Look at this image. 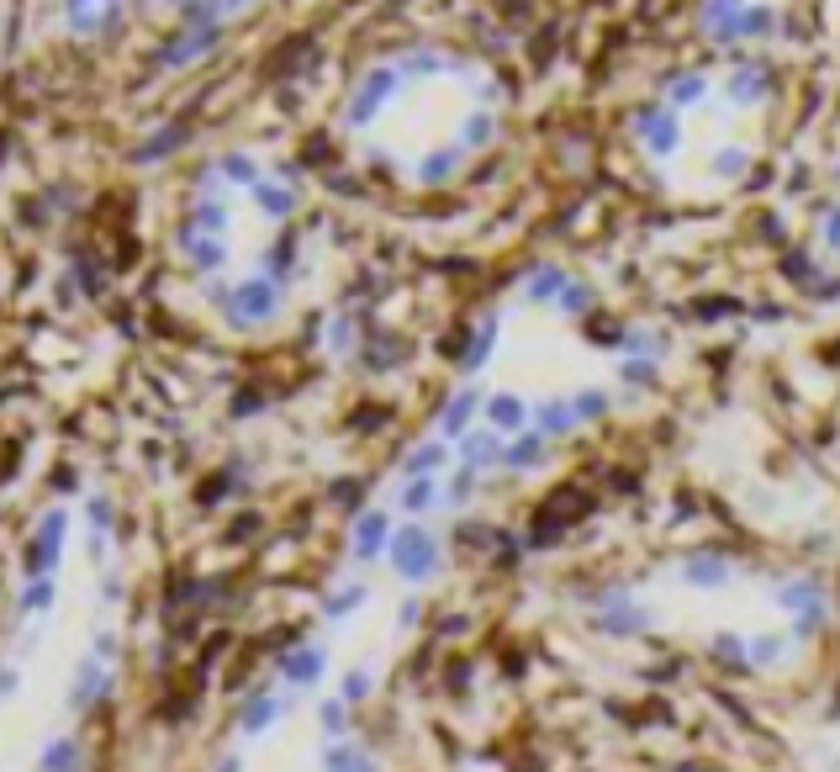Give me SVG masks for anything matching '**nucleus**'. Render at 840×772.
I'll list each match as a JSON object with an SVG mask.
<instances>
[{
    "mask_svg": "<svg viewBox=\"0 0 840 772\" xmlns=\"http://www.w3.org/2000/svg\"><path fill=\"white\" fill-rule=\"evenodd\" d=\"M37 772H80V741H69V735L48 741V751L37 757Z\"/></svg>",
    "mask_w": 840,
    "mask_h": 772,
    "instance_id": "31",
    "label": "nucleus"
},
{
    "mask_svg": "<svg viewBox=\"0 0 840 772\" xmlns=\"http://www.w3.org/2000/svg\"><path fill=\"white\" fill-rule=\"evenodd\" d=\"M772 603H777V609H788V614L798 619L804 609H814V603H825V587H819V577H793V582L772 587Z\"/></svg>",
    "mask_w": 840,
    "mask_h": 772,
    "instance_id": "20",
    "label": "nucleus"
},
{
    "mask_svg": "<svg viewBox=\"0 0 840 772\" xmlns=\"http://www.w3.org/2000/svg\"><path fill=\"white\" fill-rule=\"evenodd\" d=\"M64 529H69V513L64 508H48L43 524L32 535V550H27V572L32 577H53V566L64 556Z\"/></svg>",
    "mask_w": 840,
    "mask_h": 772,
    "instance_id": "5",
    "label": "nucleus"
},
{
    "mask_svg": "<svg viewBox=\"0 0 840 772\" xmlns=\"http://www.w3.org/2000/svg\"><path fill=\"white\" fill-rule=\"evenodd\" d=\"M450 461H455V450L444 445V439H428V445H413L402 455V476L407 482H423V476H439Z\"/></svg>",
    "mask_w": 840,
    "mask_h": 772,
    "instance_id": "17",
    "label": "nucleus"
},
{
    "mask_svg": "<svg viewBox=\"0 0 840 772\" xmlns=\"http://www.w3.org/2000/svg\"><path fill=\"white\" fill-rule=\"evenodd\" d=\"M180 143H185V127H180V122H170V127H164V133H154L148 143H138L133 164H159V159H170V154L180 149Z\"/></svg>",
    "mask_w": 840,
    "mask_h": 772,
    "instance_id": "28",
    "label": "nucleus"
},
{
    "mask_svg": "<svg viewBox=\"0 0 840 772\" xmlns=\"http://www.w3.org/2000/svg\"><path fill=\"white\" fill-rule=\"evenodd\" d=\"M745 164H751V154H745L740 143H724V149H714V159H708V170H714V180H740Z\"/></svg>",
    "mask_w": 840,
    "mask_h": 772,
    "instance_id": "33",
    "label": "nucleus"
},
{
    "mask_svg": "<svg viewBox=\"0 0 840 772\" xmlns=\"http://www.w3.org/2000/svg\"><path fill=\"white\" fill-rule=\"evenodd\" d=\"M370 688H376V683H370V672L365 667H354V672H344V704H360V698H370Z\"/></svg>",
    "mask_w": 840,
    "mask_h": 772,
    "instance_id": "48",
    "label": "nucleus"
},
{
    "mask_svg": "<svg viewBox=\"0 0 840 772\" xmlns=\"http://www.w3.org/2000/svg\"><path fill=\"white\" fill-rule=\"evenodd\" d=\"M825 244L840 254V207H830V212H825Z\"/></svg>",
    "mask_w": 840,
    "mask_h": 772,
    "instance_id": "54",
    "label": "nucleus"
},
{
    "mask_svg": "<svg viewBox=\"0 0 840 772\" xmlns=\"http://www.w3.org/2000/svg\"><path fill=\"white\" fill-rule=\"evenodd\" d=\"M111 693V667L101 656H85L80 667H74V677H69V693H64V709H90V704H101V698Z\"/></svg>",
    "mask_w": 840,
    "mask_h": 772,
    "instance_id": "6",
    "label": "nucleus"
},
{
    "mask_svg": "<svg viewBox=\"0 0 840 772\" xmlns=\"http://www.w3.org/2000/svg\"><path fill=\"white\" fill-rule=\"evenodd\" d=\"M777 32V11L772 6H745V38H767Z\"/></svg>",
    "mask_w": 840,
    "mask_h": 772,
    "instance_id": "45",
    "label": "nucleus"
},
{
    "mask_svg": "<svg viewBox=\"0 0 840 772\" xmlns=\"http://www.w3.org/2000/svg\"><path fill=\"white\" fill-rule=\"evenodd\" d=\"M317 720H323V730H328V735H344V725H349L344 698H328V704H317Z\"/></svg>",
    "mask_w": 840,
    "mask_h": 772,
    "instance_id": "46",
    "label": "nucleus"
},
{
    "mask_svg": "<svg viewBox=\"0 0 840 772\" xmlns=\"http://www.w3.org/2000/svg\"><path fill=\"white\" fill-rule=\"evenodd\" d=\"M545 445H550L545 434L524 429L518 439H508V450H502V466H508V471H534V466H539V461H545V455H550Z\"/></svg>",
    "mask_w": 840,
    "mask_h": 772,
    "instance_id": "23",
    "label": "nucleus"
},
{
    "mask_svg": "<svg viewBox=\"0 0 840 772\" xmlns=\"http://www.w3.org/2000/svg\"><path fill=\"white\" fill-rule=\"evenodd\" d=\"M397 75L402 80H428V75H465V69L450 59V53L418 48V53H402V59H397Z\"/></svg>",
    "mask_w": 840,
    "mask_h": 772,
    "instance_id": "19",
    "label": "nucleus"
},
{
    "mask_svg": "<svg viewBox=\"0 0 840 772\" xmlns=\"http://www.w3.org/2000/svg\"><path fill=\"white\" fill-rule=\"evenodd\" d=\"M101 598H106V603H117V598H122V577H111V572H106V577H101Z\"/></svg>",
    "mask_w": 840,
    "mask_h": 772,
    "instance_id": "56",
    "label": "nucleus"
},
{
    "mask_svg": "<svg viewBox=\"0 0 840 772\" xmlns=\"http://www.w3.org/2000/svg\"><path fill=\"white\" fill-rule=\"evenodd\" d=\"M592 302H597V291L587 286V281H571L566 291H560V312H566V318H582V312H592Z\"/></svg>",
    "mask_w": 840,
    "mask_h": 772,
    "instance_id": "40",
    "label": "nucleus"
},
{
    "mask_svg": "<svg viewBox=\"0 0 840 772\" xmlns=\"http://www.w3.org/2000/svg\"><path fill=\"white\" fill-rule=\"evenodd\" d=\"M37 646H43V624H32V630H22V640H16V656H32Z\"/></svg>",
    "mask_w": 840,
    "mask_h": 772,
    "instance_id": "52",
    "label": "nucleus"
},
{
    "mask_svg": "<svg viewBox=\"0 0 840 772\" xmlns=\"http://www.w3.org/2000/svg\"><path fill=\"white\" fill-rule=\"evenodd\" d=\"M481 413H487V429H492V434H513V439L524 434V424L534 418V408H529L518 392H492Z\"/></svg>",
    "mask_w": 840,
    "mask_h": 772,
    "instance_id": "10",
    "label": "nucleus"
},
{
    "mask_svg": "<svg viewBox=\"0 0 840 772\" xmlns=\"http://www.w3.org/2000/svg\"><path fill=\"white\" fill-rule=\"evenodd\" d=\"M360 603H365V582H349V587H339V593L323 603V614H328V619H344V614L360 609Z\"/></svg>",
    "mask_w": 840,
    "mask_h": 772,
    "instance_id": "42",
    "label": "nucleus"
},
{
    "mask_svg": "<svg viewBox=\"0 0 840 772\" xmlns=\"http://www.w3.org/2000/svg\"><path fill=\"white\" fill-rule=\"evenodd\" d=\"M328 344H333V355H349V318H333Z\"/></svg>",
    "mask_w": 840,
    "mask_h": 772,
    "instance_id": "50",
    "label": "nucleus"
},
{
    "mask_svg": "<svg viewBox=\"0 0 840 772\" xmlns=\"http://www.w3.org/2000/svg\"><path fill=\"white\" fill-rule=\"evenodd\" d=\"M835 186H840V170H835Z\"/></svg>",
    "mask_w": 840,
    "mask_h": 772,
    "instance_id": "60",
    "label": "nucleus"
},
{
    "mask_svg": "<svg viewBox=\"0 0 840 772\" xmlns=\"http://www.w3.org/2000/svg\"><path fill=\"white\" fill-rule=\"evenodd\" d=\"M703 38L714 43H740L745 38V6H698Z\"/></svg>",
    "mask_w": 840,
    "mask_h": 772,
    "instance_id": "18",
    "label": "nucleus"
},
{
    "mask_svg": "<svg viewBox=\"0 0 840 772\" xmlns=\"http://www.w3.org/2000/svg\"><path fill=\"white\" fill-rule=\"evenodd\" d=\"M497 138V117L481 106V112H465L460 122V149H487V143Z\"/></svg>",
    "mask_w": 840,
    "mask_h": 772,
    "instance_id": "32",
    "label": "nucleus"
},
{
    "mask_svg": "<svg viewBox=\"0 0 840 772\" xmlns=\"http://www.w3.org/2000/svg\"><path fill=\"white\" fill-rule=\"evenodd\" d=\"M460 159H465L460 143H444V149H434L428 159H418V180H423V186H444V180L460 170Z\"/></svg>",
    "mask_w": 840,
    "mask_h": 772,
    "instance_id": "25",
    "label": "nucleus"
},
{
    "mask_svg": "<svg viewBox=\"0 0 840 772\" xmlns=\"http://www.w3.org/2000/svg\"><path fill=\"white\" fill-rule=\"evenodd\" d=\"M280 714H286V698H275V693H254L244 709H238V730L244 735H265Z\"/></svg>",
    "mask_w": 840,
    "mask_h": 772,
    "instance_id": "21",
    "label": "nucleus"
},
{
    "mask_svg": "<svg viewBox=\"0 0 840 772\" xmlns=\"http://www.w3.org/2000/svg\"><path fill=\"white\" fill-rule=\"evenodd\" d=\"M571 286V275L560 270V265H539L534 275H529V286H524V302H560V291Z\"/></svg>",
    "mask_w": 840,
    "mask_h": 772,
    "instance_id": "27",
    "label": "nucleus"
},
{
    "mask_svg": "<svg viewBox=\"0 0 840 772\" xmlns=\"http://www.w3.org/2000/svg\"><path fill=\"white\" fill-rule=\"evenodd\" d=\"M782 656H788V635L767 630V635H756V640H751V667H777Z\"/></svg>",
    "mask_w": 840,
    "mask_h": 772,
    "instance_id": "37",
    "label": "nucleus"
},
{
    "mask_svg": "<svg viewBox=\"0 0 840 772\" xmlns=\"http://www.w3.org/2000/svg\"><path fill=\"white\" fill-rule=\"evenodd\" d=\"M191 228H196V233H212V238L228 233V207H222L217 196H196V201H191Z\"/></svg>",
    "mask_w": 840,
    "mask_h": 772,
    "instance_id": "30",
    "label": "nucleus"
},
{
    "mask_svg": "<svg viewBox=\"0 0 840 772\" xmlns=\"http://www.w3.org/2000/svg\"><path fill=\"white\" fill-rule=\"evenodd\" d=\"M275 312H280V281H270V275H249V281L233 286L222 318H228L233 328H249V323H270Z\"/></svg>",
    "mask_w": 840,
    "mask_h": 772,
    "instance_id": "2",
    "label": "nucleus"
},
{
    "mask_svg": "<svg viewBox=\"0 0 840 772\" xmlns=\"http://www.w3.org/2000/svg\"><path fill=\"white\" fill-rule=\"evenodd\" d=\"M180 254H185L196 270H222V265H228V244H222V238H212V233H196L191 223L180 228Z\"/></svg>",
    "mask_w": 840,
    "mask_h": 772,
    "instance_id": "16",
    "label": "nucleus"
},
{
    "mask_svg": "<svg viewBox=\"0 0 840 772\" xmlns=\"http://www.w3.org/2000/svg\"><path fill=\"white\" fill-rule=\"evenodd\" d=\"M85 519H90V535H106V524H111V498H85Z\"/></svg>",
    "mask_w": 840,
    "mask_h": 772,
    "instance_id": "49",
    "label": "nucleus"
},
{
    "mask_svg": "<svg viewBox=\"0 0 840 772\" xmlns=\"http://www.w3.org/2000/svg\"><path fill=\"white\" fill-rule=\"evenodd\" d=\"M650 624H656V614H650L645 603H634V598H624V603H603V614H597V630H603L608 640L645 635Z\"/></svg>",
    "mask_w": 840,
    "mask_h": 772,
    "instance_id": "8",
    "label": "nucleus"
},
{
    "mask_svg": "<svg viewBox=\"0 0 840 772\" xmlns=\"http://www.w3.org/2000/svg\"><path fill=\"white\" fill-rule=\"evenodd\" d=\"M402 508H407V513H428V508H439V476L407 482V487H402Z\"/></svg>",
    "mask_w": 840,
    "mask_h": 772,
    "instance_id": "35",
    "label": "nucleus"
},
{
    "mask_svg": "<svg viewBox=\"0 0 840 772\" xmlns=\"http://www.w3.org/2000/svg\"><path fill=\"white\" fill-rule=\"evenodd\" d=\"M48 603H53V577H32L22 587V598H16V609H22V614H43Z\"/></svg>",
    "mask_w": 840,
    "mask_h": 772,
    "instance_id": "41",
    "label": "nucleus"
},
{
    "mask_svg": "<svg viewBox=\"0 0 840 772\" xmlns=\"http://www.w3.org/2000/svg\"><path fill=\"white\" fill-rule=\"evenodd\" d=\"M534 434H545V439H560V434H571L582 418H576V402L571 397H545V402H534Z\"/></svg>",
    "mask_w": 840,
    "mask_h": 772,
    "instance_id": "15",
    "label": "nucleus"
},
{
    "mask_svg": "<svg viewBox=\"0 0 840 772\" xmlns=\"http://www.w3.org/2000/svg\"><path fill=\"white\" fill-rule=\"evenodd\" d=\"M323 772H376V757L349 741H333V746H323Z\"/></svg>",
    "mask_w": 840,
    "mask_h": 772,
    "instance_id": "26",
    "label": "nucleus"
},
{
    "mask_svg": "<svg viewBox=\"0 0 840 772\" xmlns=\"http://www.w3.org/2000/svg\"><path fill=\"white\" fill-rule=\"evenodd\" d=\"M634 138H640L656 159H671L682 149V122H677L671 106H640V112H634Z\"/></svg>",
    "mask_w": 840,
    "mask_h": 772,
    "instance_id": "4",
    "label": "nucleus"
},
{
    "mask_svg": "<svg viewBox=\"0 0 840 772\" xmlns=\"http://www.w3.org/2000/svg\"><path fill=\"white\" fill-rule=\"evenodd\" d=\"M16 688H22V672H16V667H0V698H11Z\"/></svg>",
    "mask_w": 840,
    "mask_h": 772,
    "instance_id": "55",
    "label": "nucleus"
},
{
    "mask_svg": "<svg viewBox=\"0 0 840 772\" xmlns=\"http://www.w3.org/2000/svg\"><path fill=\"white\" fill-rule=\"evenodd\" d=\"M730 101L735 106H756L761 96H767V64H740V69H730Z\"/></svg>",
    "mask_w": 840,
    "mask_h": 772,
    "instance_id": "24",
    "label": "nucleus"
},
{
    "mask_svg": "<svg viewBox=\"0 0 840 772\" xmlns=\"http://www.w3.org/2000/svg\"><path fill=\"white\" fill-rule=\"evenodd\" d=\"M360 498H365V482H339V487H333V503H344V508L360 503Z\"/></svg>",
    "mask_w": 840,
    "mask_h": 772,
    "instance_id": "51",
    "label": "nucleus"
},
{
    "mask_svg": "<svg viewBox=\"0 0 840 772\" xmlns=\"http://www.w3.org/2000/svg\"><path fill=\"white\" fill-rule=\"evenodd\" d=\"M254 207L265 212V217H275V223H286V217L296 212V196H291L286 186H270V180H259V186H254Z\"/></svg>",
    "mask_w": 840,
    "mask_h": 772,
    "instance_id": "29",
    "label": "nucleus"
},
{
    "mask_svg": "<svg viewBox=\"0 0 840 772\" xmlns=\"http://www.w3.org/2000/svg\"><path fill=\"white\" fill-rule=\"evenodd\" d=\"M386 550H391V519L381 508H365L354 519V561H376Z\"/></svg>",
    "mask_w": 840,
    "mask_h": 772,
    "instance_id": "11",
    "label": "nucleus"
},
{
    "mask_svg": "<svg viewBox=\"0 0 840 772\" xmlns=\"http://www.w3.org/2000/svg\"><path fill=\"white\" fill-rule=\"evenodd\" d=\"M714 656H719V667H745V661H751V640L719 630V635H714Z\"/></svg>",
    "mask_w": 840,
    "mask_h": 772,
    "instance_id": "38",
    "label": "nucleus"
},
{
    "mask_svg": "<svg viewBox=\"0 0 840 772\" xmlns=\"http://www.w3.org/2000/svg\"><path fill=\"white\" fill-rule=\"evenodd\" d=\"M471 487H476V471H465V466H460L455 487H450V498H455V503H465V498H471Z\"/></svg>",
    "mask_w": 840,
    "mask_h": 772,
    "instance_id": "53",
    "label": "nucleus"
},
{
    "mask_svg": "<svg viewBox=\"0 0 840 772\" xmlns=\"http://www.w3.org/2000/svg\"><path fill=\"white\" fill-rule=\"evenodd\" d=\"M497 334H502V318H497V312H487V318H481V328H476V339H471V349L460 355V371H465V376L487 371V360H492V349H497Z\"/></svg>",
    "mask_w": 840,
    "mask_h": 772,
    "instance_id": "22",
    "label": "nucleus"
},
{
    "mask_svg": "<svg viewBox=\"0 0 840 772\" xmlns=\"http://www.w3.org/2000/svg\"><path fill=\"white\" fill-rule=\"evenodd\" d=\"M275 672L286 677L291 688H312L317 677L328 672V651L323 646H296V651H286V656L275 661Z\"/></svg>",
    "mask_w": 840,
    "mask_h": 772,
    "instance_id": "12",
    "label": "nucleus"
},
{
    "mask_svg": "<svg viewBox=\"0 0 840 772\" xmlns=\"http://www.w3.org/2000/svg\"><path fill=\"white\" fill-rule=\"evenodd\" d=\"M476 408H487V397H481L476 386H460V392L450 397V408L439 413V439H465V434H471Z\"/></svg>",
    "mask_w": 840,
    "mask_h": 772,
    "instance_id": "14",
    "label": "nucleus"
},
{
    "mask_svg": "<svg viewBox=\"0 0 840 772\" xmlns=\"http://www.w3.org/2000/svg\"><path fill=\"white\" fill-rule=\"evenodd\" d=\"M682 582L698 587V593H714V587L735 582V566H730V556H719V550H693V556L682 561Z\"/></svg>",
    "mask_w": 840,
    "mask_h": 772,
    "instance_id": "9",
    "label": "nucleus"
},
{
    "mask_svg": "<svg viewBox=\"0 0 840 772\" xmlns=\"http://www.w3.org/2000/svg\"><path fill=\"white\" fill-rule=\"evenodd\" d=\"M502 450H508V439L502 434H492V429H471L460 439V466L465 471H492V466H502Z\"/></svg>",
    "mask_w": 840,
    "mask_h": 772,
    "instance_id": "13",
    "label": "nucleus"
},
{
    "mask_svg": "<svg viewBox=\"0 0 840 772\" xmlns=\"http://www.w3.org/2000/svg\"><path fill=\"white\" fill-rule=\"evenodd\" d=\"M217 175L222 180H233V186H259V164L249 159V154H222V164H217Z\"/></svg>",
    "mask_w": 840,
    "mask_h": 772,
    "instance_id": "36",
    "label": "nucleus"
},
{
    "mask_svg": "<svg viewBox=\"0 0 840 772\" xmlns=\"http://www.w3.org/2000/svg\"><path fill=\"white\" fill-rule=\"evenodd\" d=\"M619 381L624 386H650V381H656V360H624L619 365Z\"/></svg>",
    "mask_w": 840,
    "mask_h": 772,
    "instance_id": "47",
    "label": "nucleus"
},
{
    "mask_svg": "<svg viewBox=\"0 0 840 772\" xmlns=\"http://www.w3.org/2000/svg\"><path fill=\"white\" fill-rule=\"evenodd\" d=\"M222 43V27H185L180 38H170L159 48V69H180V64H196L201 53H212Z\"/></svg>",
    "mask_w": 840,
    "mask_h": 772,
    "instance_id": "7",
    "label": "nucleus"
},
{
    "mask_svg": "<svg viewBox=\"0 0 840 772\" xmlns=\"http://www.w3.org/2000/svg\"><path fill=\"white\" fill-rule=\"evenodd\" d=\"M825 619H830V603H814V609H804V614L793 619V635L798 640H814L819 630H825Z\"/></svg>",
    "mask_w": 840,
    "mask_h": 772,
    "instance_id": "44",
    "label": "nucleus"
},
{
    "mask_svg": "<svg viewBox=\"0 0 840 772\" xmlns=\"http://www.w3.org/2000/svg\"><path fill=\"white\" fill-rule=\"evenodd\" d=\"M708 96V80L703 75H677L671 80V106H698Z\"/></svg>",
    "mask_w": 840,
    "mask_h": 772,
    "instance_id": "43",
    "label": "nucleus"
},
{
    "mask_svg": "<svg viewBox=\"0 0 840 772\" xmlns=\"http://www.w3.org/2000/svg\"><path fill=\"white\" fill-rule=\"evenodd\" d=\"M96 656H101V661H106V656H117V635H111V630H101V635H96Z\"/></svg>",
    "mask_w": 840,
    "mask_h": 772,
    "instance_id": "57",
    "label": "nucleus"
},
{
    "mask_svg": "<svg viewBox=\"0 0 840 772\" xmlns=\"http://www.w3.org/2000/svg\"><path fill=\"white\" fill-rule=\"evenodd\" d=\"M418 609H423V603H418V598H407L402 609H397V624H418Z\"/></svg>",
    "mask_w": 840,
    "mask_h": 772,
    "instance_id": "58",
    "label": "nucleus"
},
{
    "mask_svg": "<svg viewBox=\"0 0 840 772\" xmlns=\"http://www.w3.org/2000/svg\"><path fill=\"white\" fill-rule=\"evenodd\" d=\"M90 556L106 561V556H111V540H106V535H90Z\"/></svg>",
    "mask_w": 840,
    "mask_h": 772,
    "instance_id": "59",
    "label": "nucleus"
},
{
    "mask_svg": "<svg viewBox=\"0 0 840 772\" xmlns=\"http://www.w3.org/2000/svg\"><path fill=\"white\" fill-rule=\"evenodd\" d=\"M571 402H576V418H582V424H597V418H608V408H613L603 386H587V392H576Z\"/></svg>",
    "mask_w": 840,
    "mask_h": 772,
    "instance_id": "39",
    "label": "nucleus"
},
{
    "mask_svg": "<svg viewBox=\"0 0 840 772\" xmlns=\"http://www.w3.org/2000/svg\"><path fill=\"white\" fill-rule=\"evenodd\" d=\"M391 572H397L407 587H423L428 577L439 572V540L428 535L423 524H402L397 535H391Z\"/></svg>",
    "mask_w": 840,
    "mask_h": 772,
    "instance_id": "1",
    "label": "nucleus"
},
{
    "mask_svg": "<svg viewBox=\"0 0 840 772\" xmlns=\"http://www.w3.org/2000/svg\"><path fill=\"white\" fill-rule=\"evenodd\" d=\"M64 16H69V27L80 32V38H96L101 22H117V11H111V6H69Z\"/></svg>",
    "mask_w": 840,
    "mask_h": 772,
    "instance_id": "34",
    "label": "nucleus"
},
{
    "mask_svg": "<svg viewBox=\"0 0 840 772\" xmlns=\"http://www.w3.org/2000/svg\"><path fill=\"white\" fill-rule=\"evenodd\" d=\"M402 90V75H397V64H381V69H365V80L354 85V96H349V112H344V122L349 127H370L381 117V106L391 101Z\"/></svg>",
    "mask_w": 840,
    "mask_h": 772,
    "instance_id": "3",
    "label": "nucleus"
}]
</instances>
